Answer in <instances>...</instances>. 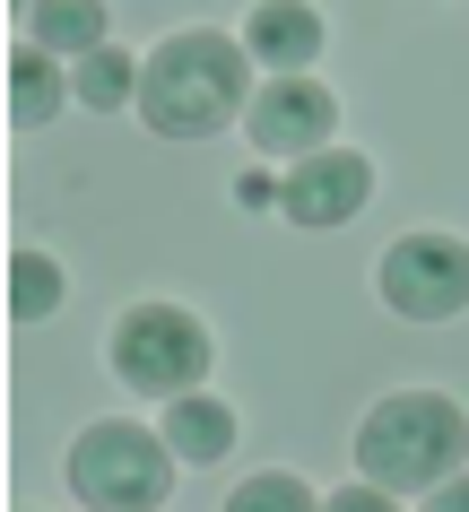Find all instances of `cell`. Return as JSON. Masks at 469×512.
<instances>
[{
	"mask_svg": "<svg viewBox=\"0 0 469 512\" xmlns=\"http://www.w3.org/2000/svg\"><path fill=\"white\" fill-rule=\"evenodd\" d=\"M70 105H87V113H122V105H139V53H122V44L87 53L79 70H70Z\"/></svg>",
	"mask_w": 469,
	"mask_h": 512,
	"instance_id": "12",
	"label": "cell"
},
{
	"mask_svg": "<svg viewBox=\"0 0 469 512\" xmlns=\"http://www.w3.org/2000/svg\"><path fill=\"white\" fill-rule=\"evenodd\" d=\"M226 512H322V495H313L296 469H252V478L226 495Z\"/></svg>",
	"mask_w": 469,
	"mask_h": 512,
	"instance_id": "14",
	"label": "cell"
},
{
	"mask_svg": "<svg viewBox=\"0 0 469 512\" xmlns=\"http://www.w3.org/2000/svg\"><path fill=\"white\" fill-rule=\"evenodd\" d=\"M70 495L87 512H157L174 495V452L139 417H96L70 443Z\"/></svg>",
	"mask_w": 469,
	"mask_h": 512,
	"instance_id": "3",
	"label": "cell"
},
{
	"mask_svg": "<svg viewBox=\"0 0 469 512\" xmlns=\"http://www.w3.org/2000/svg\"><path fill=\"white\" fill-rule=\"evenodd\" d=\"M61 296H70V270H61L44 243H18V252H9V313H18V322H44Z\"/></svg>",
	"mask_w": 469,
	"mask_h": 512,
	"instance_id": "13",
	"label": "cell"
},
{
	"mask_svg": "<svg viewBox=\"0 0 469 512\" xmlns=\"http://www.w3.org/2000/svg\"><path fill=\"white\" fill-rule=\"evenodd\" d=\"M157 434H166V452L174 460H226L235 452V408L209 400V391H183V400H166V417H157Z\"/></svg>",
	"mask_w": 469,
	"mask_h": 512,
	"instance_id": "9",
	"label": "cell"
},
{
	"mask_svg": "<svg viewBox=\"0 0 469 512\" xmlns=\"http://www.w3.org/2000/svg\"><path fill=\"white\" fill-rule=\"evenodd\" d=\"M400 322H461L469 313V243L461 235H400L374 270Z\"/></svg>",
	"mask_w": 469,
	"mask_h": 512,
	"instance_id": "5",
	"label": "cell"
},
{
	"mask_svg": "<svg viewBox=\"0 0 469 512\" xmlns=\"http://www.w3.org/2000/svg\"><path fill=\"white\" fill-rule=\"evenodd\" d=\"M105 365H113V382H131L139 400H183V391L209 382L218 339H209V322L183 313V304H131V313L113 322V339H105Z\"/></svg>",
	"mask_w": 469,
	"mask_h": 512,
	"instance_id": "4",
	"label": "cell"
},
{
	"mask_svg": "<svg viewBox=\"0 0 469 512\" xmlns=\"http://www.w3.org/2000/svg\"><path fill=\"white\" fill-rule=\"evenodd\" d=\"M322 44H331V27H322L313 0H261L244 18V53H252V70H270V79H313Z\"/></svg>",
	"mask_w": 469,
	"mask_h": 512,
	"instance_id": "8",
	"label": "cell"
},
{
	"mask_svg": "<svg viewBox=\"0 0 469 512\" xmlns=\"http://www.w3.org/2000/svg\"><path fill=\"white\" fill-rule=\"evenodd\" d=\"M61 105H70V61H53L44 44L18 35V53H9V113H18V131H44Z\"/></svg>",
	"mask_w": 469,
	"mask_h": 512,
	"instance_id": "11",
	"label": "cell"
},
{
	"mask_svg": "<svg viewBox=\"0 0 469 512\" xmlns=\"http://www.w3.org/2000/svg\"><path fill=\"white\" fill-rule=\"evenodd\" d=\"M252 53L244 35H218V27H183L166 35L157 53L139 61V122L174 148H192V139H218L226 122H244L252 113Z\"/></svg>",
	"mask_w": 469,
	"mask_h": 512,
	"instance_id": "1",
	"label": "cell"
},
{
	"mask_svg": "<svg viewBox=\"0 0 469 512\" xmlns=\"http://www.w3.org/2000/svg\"><path fill=\"white\" fill-rule=\"evenodd\" d=\"M113 18H105V0H35V18H27V44H44L53 61H70L79 70L87 53H105L113 44Z\"/></svg>",
	"mask_w": 469,
	"mask_h": 512,
	"instance_id": "10",
	"label": "cell"
},
{
	"mask_svg": "<svg viewBox=\"0 0 469 512\" xmlns=\"http://www.w3.org/2000/svg\"><path fill=\"white\" fill-rule=\"evenodd\" d=\"M417 512H469V469H461V478H452V486H435V495H426V504H417Z\"/></svg>",
	"mask_w": 469,
	"mask_h": 512,
	"instance_id": "16",
	"label": "cell"
},
{
	"mask_svg": "<svg viewBox=\"0 0 469 512\" xmlns=\"http://www.w3.org/2000/svg\"><path fill=\"white\" fill-rule=\"evenodd\" d=\"M374 200V165L357 157V148H322V157H304L278 174V217L287 226H304V235H331V226H348V217Z\"/></svg>",
	"mask_w": 469,
	"mask_h": 512,
	"instance_id": "7",
	"label": "cell"
},
{
	"mask_svg": "<svg viewBox=\"0 0 469 512\" xmlns=\"http://www.w3.org/2000/svg\"><path fill=\"white\" fill-rule=\"evenodd\" d=\"M244 131H252V148H261V157L304 165V157H322V148H331L339 96H331L322 79H261V96H252V113H244Z\"/></svg>",
	"mask_w": 469,
	"mask_h": 512,
	"instance_id": "6",
	"label": "cell"
},
{
	"mask_svg": "<svg viewBox=\"0 0 469 512\" xmlns=\"http://www.w3.org/2000/svg\"><path fill=\"white\" fill-rule=\"evenodd\" d=\"M322 512H400V495H383L374 478H357V486H339V495H322Z\"/></svg>",
	"mask_w": 469,
	"mask_h": 512,
	"instance_id": "15",
	"label": "cell"
},
{
	"mask_svg": "<svg viewBox=\"0 0 469 512\" xmlns=\"http://www.w3.org/2000/svg\"><path fill=\"white\" fill-rule=\"evenodd\" d=\"M469 469V408L452 391H383L357 417V478L383 495H435Z\"/></svg>",
	"mask_w": 469,
	"mask_h": 512,
	"instance_id": "2",
	"label": "cell"
},
{
	"mask_svg": "<svg viewBox=\"0 0 469 512\" xmlns=\"http://www.w3.org/2000/svg\"><path fill=\"white\" fill-rule=\"evenodd\" d=\"M235 200H244V209H270V200H278V183H261V174H244V183H235Z\"/></svg>",
	"mask_w": 469,
	"mask_h": 512,
	"instance_id": "17",
	"label": "cell"
}]
</instances>
